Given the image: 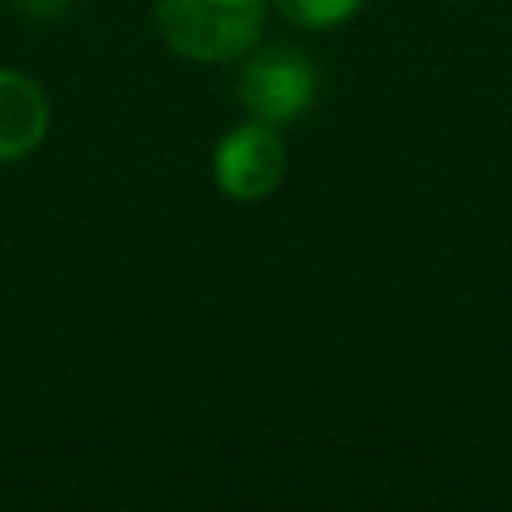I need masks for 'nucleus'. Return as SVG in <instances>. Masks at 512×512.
I'll return each instance as SVG.
<instances>
[{
    "label": "nucleus",
    "instance_id": "obj_4",
    "mask_svg": "<svg viewBox=\"0 0 512 512\" xmlns=\"http://www.w3.org/2000/svg\"><path fill=\"white\" fill-rule=\"evenodd\" d=\"M48 132V100L40 84L0 68V164L28 156Z\"/></svg>",
    "mask_w": 512,
    "mask_h": 512
},
{
    "label": "nucleus",
    "instance_id": "obj_1",
    "mask_svg": "<svg viewBox=\"0 0 512 512\" xmlns=\"http://www.w3.org/2000/svg\"><path fill=\"white\" fill-rule=\"evenodd\" d=\"M164 40L188 60H228L252 48L264 24V0H160Z\"/></svg>",
    "mask_w": 512,
    "mask_h": 512
},
{
    "label": "nucleus",
    "instance_id": "obj_2",
    "mask_svg": "<svg viewBox=\"0 0 512 512\" xmlns=\"http://www.w3.org/2000/svg\"><path fill=\"white\" fill-rule=\"evenodd\" d=\"M316 92V72L304 52L296 48H264L240 72V104L252 120L284 124L296 120Z\"/></svg>",
    "mask_w": 512,
    "mask_h": 512
},
{
    "label": "nucleus",
    "instance_id": "obj_5",
    "mask_svg": "<svg viewBox=\"0 0 512 512\" xmlns=\"http://www.w3.org/2000/svg\"><path fill=\"white\" fill-rule=\"evenodd\" d=\"M364 0H276V8L300 28H328L348 20Z\"/></svg>",
    "mask_w": 512,
    "mask_h": 512
},
{
    "label": "nucleus",
    "instance_id": "obj_6",
    "mask_svg": "<svg viewBox=\"0 0 512 512\" xmlns=\"http://www.w3.org/2000/svg\"><path fill=\"white\" fill-rule=\"evenodd\" d=\"M72 0H20V8L28 12V16H56L60 8H68Z\"/></svg>",
    "mask_w": 512,
    "mask_h": 512
},
{
    "label": "nucleus",
    "instance_id": "obj_3",
    "mask_svg": "<svg viewBox=\"0 0 512 512\" xmlns=\"http://www.w3.org/2000/svg\"><path fill=\"white\" fill-rule=\"evenodd\" d=\"M284 176V144L264 120L232 128L216 148V184L232 200H260Z\"/></svg>",
    "mask_w": 512,
    "mask_h": 512
}]
</instances>
